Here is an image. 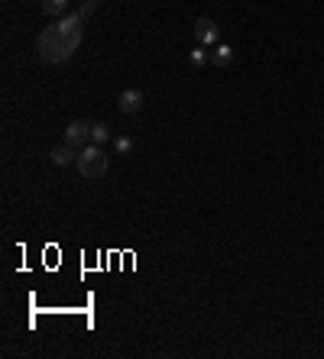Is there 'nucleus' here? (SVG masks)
Returning <instances> with one entry per match:
<instances>
[{
    "instance_id": "obj_1",
    "label": "nucleus",
    "mask_w": 324,
    "mask_h": 359,
    "mask_svg": "<svg viewBox=\"0 0 324 359\" xmlns=\"http://www.w3.org/2000/svg\"><path fill=\"white\" fill-rule=\"evenodd\" d=\"M81 39H84V16L78 10L71 16H58L52 26H46L39 39H36V52L46 65H62L78 52Z\"/></svg>"
},
{
    "instance_id": "obj_2",
    "label": "nucleus",
    "mask_w": 324,
    "mask_h": 359,
    "mask_svg": "<svg viewBox=\"0 0 324 359\" xmlns=\"http://www.w3.org/2000/svg\"><path fill=\"white\" fill-rule=\"evenodd\" d=\"M78 172H81V178H88V181H97V178H104L107 175V156H104V149L101 146H84L78 152Z\"/></svg>"
},
{
    "instance_id": "obj_3",
    "label": "nucleus",
    "mask_w": 324,
    "mask_h": 359,
    "mask_svg": "<svg viewBox=\"0 0 324 359\" xmlns=\"http://www.w3.org/2000/svg\"><path fill=\"white\" fill-rule=\"evenodd\" d=\"M65 143L75 149H84L88 143H91V124L88 120H75V124H69V130H65Z\"/></svg>"
},
{
    "instance_id": "obj_4",
    "label": "nucleus",
    "mask_w": 324,
    "mask_h": 359,
    "mask_svg": "<svg viewBox=\"0 0 324 359\" xmlns=\"http://www.w3.org/2000/svg\"><path fill=\"white\" fill-rule=\"evenodd\" d=\"M218 36H220V30H218V23L211 20V16H201V20H195V39H198V45H218Z\"/></svg>"
},
{
    "instance_id": "obj_5",
    "label": "nucleus",
    "mask_w": 324,
    "mask_h": 359,
    "mask_svg": "<svg viewBox=\"0 0 324 359\" xmlns=\"http://www.w3.org/2000/svg\"><path fill=\"white\" fill-rule=\"evenodd\" d=\"M139 107H143V91L139 88H127L120 94V111L124 113H139Z\"/></svg>"
},
{
    "instance_id": "obj_6",
    "label": "nucleus",
    "mask_w": 324,
    "mask_h": 359,
    "mask_svg": "<svg viewBox=\"0 0 324 359\" xmlns=\"http://www.w3.org/2000/svg\"><path fill=\"white\" fill-rule=\"evenodd\" d=\"M49 159H52L56 165H71V162H78V149L65 143V146H56V149H52V152H49Z\"/></svg>"
},
{
    "instance_id": "obj_7",
    "label": "nucleus",
    "mask_w": 324,
    "mask_h": 359,
    "mask_svg": "<svg viewBox=\"0 0 324 359\" xmlns=\"http://www.w3.org/2000/svg\"><path fill=\"white\" fill-rule=\"evenodd\" d=\"M211 62H214L218 68H227V65L233 62V49H231V45H224V43L214 45V52H211Z\"/></svg>"
},
{
    "instance_id": "obj_8",
    "label": "nucleus",
    "mask_w": 324,
    "mask_h": 359,
    "mask_svg": "<svg viewBox=\"0 0 324 359\" xmlns=\"http://www.w3.org/2000/svg\"><path fill=\"white\" fill-rule=\"evenodd\" d=\"M43 10H46L49 16H65V10H69V0H43Z\"/></svg>"
},
{
    "instance_id": "obj_9",
    "label": "nucleus",
    "mask_w": 324,
    "mask_h": 359,
    "mask_svg": "<svg viewBox=\"0 0 324 359\" xmlns=\"http://www.w3.org/2000/svg\"><path fill=\"white\" fill-rule=\"evenodd\" d=\"M111 139V126L107 124H91V143L94 146H101V143H107Z\"/></svg>"
},
{
    "instance_id": "obj_10",
    "label": "nucleus",
    "mask_w": 324,
    "mask_h": 359,
    "mask_svg": "<svg viewBox=\"0 0 324 359\" xmlns=\"http://www.w3.org/2000/svg\"><path fill=\"white\" fill-rule=\"evenodd\" d=\"M208 62H211L208 49H205V45H198L195 52H192V65H208Z\"/></svg>"
},
{
    "instance_id": "obj_11",
    "label": "nucleus",
    "mask_w": 324,
    "mask_h": 359,
    "mask_svg": "<svg viewBox=\"0 0 324 359\" xmlns=\"http://www.w3.org/2000/svg\"><path fill=\"white\" fill-rule=\"evenodd\" d=\"M114 149L120 152V156H127L130 149H133V139H130V136H117V139H114Z\"/></svg>"
},
{
    "instance_id": "obj_12",
    "label": "nucleus",
    "mask_w": 324,
    "mask_h": 359,
    "mask_svg": "<svg viewBox=\"0 0 324 359\" xmlns=\"http://www.w3.org/2000/svg\"><path fill=\"white\" fill-rule=\"evenodd\" d=\"M101 3H104V0H84V3H81V7H78V13H81V16H84V20H88V16H91V13L97 10Z\"/></svg>"
}]
</instances>
